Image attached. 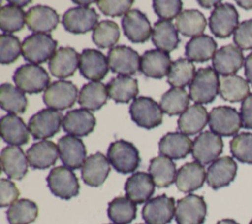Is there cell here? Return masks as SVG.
Here are the masks:
<instances>
[{
	"label": "cell",
	"mask_w": 252,
	"mask_h": 224,
	"mask_svg": "<svg viewBox=\"0 0 252 224\" xmlns=\"http://www.w3.org/2000/svg\"><path fill=\"white\" fill-rule=\"evenodd\" d=\"M220 79L218 73L211 66L197 70L189 85V96L197 104H210L219 94Z\"/></svg>",
	"instance_id": "1"
},
{
	"label": "cell",
	"mask_w": 252,
	"mask_h": 224,
	"mask_svg": "<svg viewBox=\"0 0 252 224\" xmlns=\"http://www.w3.org/2000/svg\"><path fill=\"white\" fill-rule=\"evenodd\" d=\"M57 41L48 34H32L22 43V55L32 64L50 60L56 52Z\"/></svg>",
	"instance_id": "2"
},
{
	"label": "cell",
	"mask_w": 252,
	"mask_h": 224,
	"mask_svg": "<svg viewBox=\"0 0 252 224\" xmlns=\"http://www.w3.org/2000/svg\"><path fill=\"white\" fill-rule=\"evenodd\" d=\"M13 80L16 87L24 93L37 94L45 91L50 85L47 71L36 64H24L16 69Z\"/></svg>",
	"instance_id": "3"
},
{
	"label": "cell",
	"mask_w": 252,
	"mask_h": 224,
	"mask_svg": "<svg viewBox=\"0 0 252 224\" xmlns=\"http://www.w3.org/2000/svg\"><path fill=\"white\" fill-rule=\"evenodd\" d=\"M107 159L111 166L121 174L136 171L140 164V155L135 145L129 141L119 139L112 142L107 150Z\"/></svg>",
	"instance_id": "4"
},
{
	"label": "cell",
	"mask_w": 252,
	"mask_h": 224,
	"mask_svg": "<svg viewBox=\"0 0 252 224\" xmlns=\"http://www.w3.org/2000/svg\"><path fill=\"white\" fill-rule=\"evenodd\" d=\"M132 120L140 127L152 129L161 124L163 112L160 106L152 98H136L129 109Z\"/></svg>",
	"instance_id": "5"
},
{
	"label": "cell",
	"mask_w": 252,
	"mask_h": 224,
	"mask_svg": "<svg viewBox=\"0 0 252 224\" xmlns=\"http://www.w3.org/2000/svg\"><path fill=\"white\" fill-rule=\"evenodd\" d=\"M46 181L50 191L59 198L68 200L79 194V181L75 173L65 166L53 168Z\"/></svg>",
	"instance_id": "6"
},
{
	"label": "cell",
	"mask_w": 252,
	"mask_h": 224,
	"mask_svg": "<svg viewBox=\"0 0 252 224\" xmlns=\"http://www.w3.org/2000/svg\"><path fill=\"white\" fill-rule=\"evenodd\" d=\"M209 126L220 136H232L242 127L240 113L228 106L213 108L209 113Z\"/></svg>",
	"instance_id": "7"
},
{
	"label": "cell",
	"mask_w": 252,
	"mask_h": 224,
	"mask_svg": "<svg viewBox=\"0 0 252 224\" xmlns=\"http://www.w3.org/2000/svg\"><path fill=\"white\" fill-rule=\"evenodd\" d=\"M78 97V89L70 81L59 80L51 83L43 93V102L47 108L63 111L74 106Z\"/></svg>",
	"instance_id": "8"
},
{
	"label": "cell",
	"mask_w": 252,
	"mask_h": 224,
	"mask_svg": "<svg viewBox=\"0 0 252 224\" xmlns=\"http://www.w3.org/2000/svg\"><path fill=\"white\" fill-rule=\"evenodd\" d=\"M238 12L231 4H220L211 13L209 27L214 36L220 38L228 37L238 27Z\"/></svg>",
	"instance_id": "9"
},
{
	"label": "cell",
	"mask_w": 252,
	"mask_h": 224,
	"mask_svg": "<svg viewBox=\"0 0 252 224\" xmlns=\"http://www.w3.org/2000/svg\"><path fill=\"white\" fill-rule=\"evenodd\" d=\"M62 113L52 109H43L29 120L28 128L34 139H47L54 136L62 124Z\"/></svg>",
	"instance_id": "10"
},
{
	"label": "cell",
	"mask_w": 252,
	"mask_h": 224,
	"mask_svg": "<svg viewBox=\"0 0 252 224\" xmlns=\"http://www.w3.org/2000/svg\"><path fill=\"white\" fill-rule=\"evenodd\" d=\"M110 70L120 76L134 75L140 70L141 57L139 53L126 45L112 47L107 54Z\"/></svg>",
	"instance_id": "11"
},
{
	"label": "cell",
	"mask_w": 252,
	"mask_h": 224,
	"mask_svg": "<svg viewBox=\"0 0 252 224\" xmlns=\"http://www.w3.org/2000/svg\"><path fill=\"white\" fill-rule=\"evenodd\" d=\"M223 142L220 135L213 131L201 132L193 141L192 156L202 165L213 163L221 154Z\"/></svg>",
	"instance_id": "12"
},
{
	"label": "cell",
	"mask_w": 252,
	"mask_h": 224,
	"mask_svg": "<svg viewBox=\"0 0 252 224\" xmlns=\"http://www.w3.org/2000/svg\"><path fill=\"white\" fill-rule=\"evenodd\" d=\"M207 215V204L203 196L188 194L177 201L175 221L177 224H203Z\"/></svg>",
	"instance_id": "13"
},
{
	"label": "cell",
	"mask_w": 252,
	"mask_h": 224,
	"mask_svg": "<svg viewBox=\"0 0 252 224\" xmlns=\"http://www.w3.org/2000/svg\"><path fill=\"white\" fill-rule=\"evenodd\" d=\"M98 14L94 8L74 7L67 10L62 18L64 29L72 34H86L95 28L98 21Z\"/></svg>",
	"instance_id": "14"
},
{
	"label": "cell",
	"mask_w": 252,
	"mask_h": 224,
	"mask_svg": "<svg viewBox=\"0 0 252 224\" xmlns=\"http://www.w3.org/2000/svg\"><path fill=\"white\" fill-rule=\"evenodd\" d=\"M175 200L165 194L150 199L142 209V217L147 224H168L175 216Z\"/></svg>",
	"instance_id": "15"
},
{
	"label": "cell",
	"mask_w": 252,
	"mask_h": 224,
	"mask_svg": "<svg viewBox=\"0 0 252 224\" xmlns=\"http://www.w3.org/2000/svg\"><path fill=\"white\" fill-rule=\"evenodd\" d=\"M79 70L82 76L92 82L102 80L108 73L109 65L105 55L99 50L87 48L80 54Z\"/></svg>",
	"instance_id": "16"
},
{
	"label": "cell",
	"mask_w": 252,
	"mask_h": 224,
	"mask_svg": "<svg viewBox=\"0 0 252 224\" xmlns=\"http://www.w3.org/2000/svg\"><path fill=\"white\" fill-rule=\"evenodd\" d=\"M121 24L125 36L133 43H144L152 37L153 29L149 19L137 9L126 13Z\"/></svg>",
	"instance_id": "17"
},
{
	"label": "cell",
	"mask_w": 252,
	"mask_h": 224,
	"mask_svg": "<svg viewBox=\"0 0 252 224\" xmlns=\"http://www.w3.org/2000/svg\"><path fill=\"white\" fill-rule=\"evenodd\" d=\"M57 146L59 157L65 167L71 170L83 167L87 159V149L82 139L68 134L58 140Z\"/></svg>",
	"instance_id": "18"
},
{
	"label": "cell",
	"mask_w": 252,
	"mask_h": 224,
	"mask_svg": "<svg viewBox=\"0 0 252 224\" xmlns=\"http://www.w3.org/2000/svg\"><path fill=\"white\" fill-rule=\"evenodd\" d=\"M59 23L57 12L44 5H36L26 12V24L34 34H47L55 30Z\"/></svg>",
	"instance_id": "19"
},
{
	"label": "cell",
	"mask_w": 252,
	"mask_h": 224,
	"mask_svg": "<svg viewBox=\"0 0 252 224\" xmlns=\"http://www.w3.org/2000/svg\"><path fill=\"white\" fill-rule=\"evenodd\" d=\"M237 165L235 161L228 156L218 158L207 170V184L213 189L228 186L235 178Z\"/></svg>",
	"instance_id": "20"
},
{
	"label": "cell",
	"mask_w": 252,
	"mask_h": 224,
	"mask_svg": "<svg viewBox=\"0 0 252 224\" xmlns=\"http://www.w3.org/2000/svg\"><path fill=\"white\" fill-rule=\"evenodd\" d=\"M244 56L237 46L227 44L220 47L213 57V67L221 76L234 75L243 65Z\"/></svg>",
	"instance_id": "21"
},
{
	"label": "cell",
	"mask_w": 252,
	"mask_h": 224,
	"mask_svg": "<svg viewBox=\"0 0 252 224\" xmlns=\"http://www.w3.org/2000/svg\"><path fill=\"white\" fill-rule=\"evenodd\" d=\"M94 115L85 109H75L69 111L63 117V130L69 135L83 137L90 134L95 126Z\"/></svg>",
	"instance_id": "22"
},
{
	"label": "cell",
	"mask_w": 252,
	"mask_h": 224,
	"mask_svg": "<svg viewBox=\"0 0 252 224\" xmlns=\"http://www.w3.org/2000/svg\"><path fill=\"white\" fill-rule=\"evenodd\" d=\"M155 183L150 174L137 172L130 176L125 183V194L136 204L149 201L155 192Z\"/></svg>",
	"instance_id": "23"
},
{
	"label": "cell",
	"mask_w": 252,
	"mask_h": 224,
	"mask_svg": "<svg viewBox=\"0 0 252 224\" xmlns=\"http://www.w3.org/2000/svg\"><path fill=\"white\" fill-rule=\"evenodd\" d=\"M171 64L172 62L167 52L151 49L142 55L140 71L147 77L161 79L168 75Z\"/></svg>",
	"instance_id": "24"
},
{
	"label": "cell",
	"mask_w": 252,
	"mask_h": 224,
	"mask_svg": "<svg viewBox=\"0 0 252 224\" xmlns=\"http://www.w3.org/2000/svg\"><path fill=\"white\" fill-rule=\"evenodd\" d=\"M110 172L108 159L100 152L90 155L82 167V179L90 187H99Z\"/></svg>",
	"instance_id": "25"
},
{
	"label": "cell",
	"mask_w": 252,
	"mask_h": 224,
	"mask_svg": "<svg viewBox=\"0 0 252 224\" xmlns=\"http://www.w3.org/2000/svg\"><path fill=\"white\" fill-rule=\"evenodd\" d=\"M58 156V146L50 140H41L33 143L27 151L29 165L37 170H44L53 166Z\"/></svg>",
	"instance_id": "26"
},
{
	"label": "cell",
	"mask_w": 252,
	"mask_h": 224,
	"mask_svg": "<svg viewBox=\"0 0 252 224\" xmlns=\"http://www.w3.org/2000/svg\"><path fill=\"white\" fill-rule=\"evenodd\" d=\"M1 165L8 178L22 180L28 173L27 154L19 146H7L1 152Z\"/></svg>",
	"instance_id": "27"
},
{
	"label": "cell",
	"mask_w": 252,
	"mask_h": 224,
	"mask_svg": "<svg viewBox=\"0 0 252 224\" xmlns=\"http://www.w3.org/2000/svg\"><path fill=\"white\" fill-rule=\"evenodd\" d=\"M206 178L207 173L202 164L189 162L177 171L175 185L180 191L189 193L203 187Z\"/></svg>",
	"instance_id": "28"
},
{
	"label": "cell",
	"mask_w": 252,
	"mask_h": 224,
	"mask_svg": "<svg viewBox=\"0 0 252 224\" xmlns=\"http://www.w3.org/2000/svg\"><path fill=\"white\" fill-rule=\"evenodd\" d=\"M80 61L78 52L69 46L60 47L49 60L48 67L51 74L57 78L64 79L73 76Z\"/></svg>",
	"instance_id": "29"
},
{
	"label": "cell",
	"mask_w": 252,
	"mask_h": 224,
	"mask_svg": "<svg viewBox=\"0 0 252 224\" xmlns=\"http://www.w3.org/2000/svg\"><path fill=\"white\" fill-rule=\"evenodd\" d=\"M0 133L2 139L11 146L25 145L30 140V130L24 120L16 114L1 117Z\"/></svg>",
	"instance_id": "30"
},
{
	"label": "cell",
	"mask_w": 252,
	"mask_h": 224,
	"mask_svg": "<svg viewBox=\"0 0 252 224\" xmlns=\"http://www.w3.org/2000/svg\"><path fill=\"white\" fill-rule=\"evenodd\" d=\"M193 142L182 132H167L158 143L159 153L169 159L185 158L192 151Z\"/></svg>",
	"instance_id": "31"
},
{
	"label": "cell",
	"mask_w": 252,
	"mask_h": 224,
	"mask_svg": "<svg viewBox=\"0 0 252 224\" xmlns=\"http://www.w3.org/2000/svg\"><path fill=\"white\" fill-rule=\"evenodd\" d=\"M209 123V113L200 104L190 106L178 118V129L185 135H194L202 131Z\"/></svg>",
	"instance_id": "32"
},
{
	"label": "cell",
	"mask_w": 252,
	"mask_h": 224,
	"mask_svg": "<svg viewBox=\"0 0 252 224\" xmlns=\"http://www.w3.org/2000/svg\"><path fill=\"white\" fill-rule=\"evenodd\" d=\"M152 41L157 49L167 53L176 49L180 40L175 25L170 21L163 20L155 23L152 33Z\"/></svg>",
	"instance_id": "33"
},
{
	"label": "cell",
	"mask_w": 252,
	"mask_h": 224,
	"mask_svg": "<svg viewBox=\"0 0 252 224\" xmlns=\"http://www.w3.org/2000/svg\"><path fill=\"white\" fill-rule=\"evenodd\" d=\"M149 173L158 187H167L176 179V166L173 161L163 155L151 160Z\"/></svg>",
	"instance_id": "34"
},
{
	"label": "cell",
	"mask_w": 252,
	"mask_h": 224,
	"mask_svg": "<svg viewBox=\"0 0 252 224\" xmlns=\"http://www.w3.org/2000/svg\"><path fill=\"white\" fill-rule=\"evenodd\" d=\"M216 40L208 36L201 35L192 37L185 46V55L187 59L196 62H205L214 57L217 52Z\"/></svg>",
	"instance_id": "35"
},
{
	"label": "cell",
	"mask_w": 252,
	"mask_h": 224,
	"mask_svg": "<svg viewBox=\"0 0 252 224\" xmlns=\"http://www.w3.org/2000/svg\"><path fill=\"white\" fill-rule=\"evenodd\" d=\"M107 88L101 82L85 84L79 93V105L87 111H97L107 102Z\"/></svg>",
	"instance_id": "36"
},
{
	"label": "cell",
	"mask_w": 252,
	"mask_h": 224,
	"mask_svg": "<svg viewBox=\"0 0 252 224\" xmlns=\"http://www.w3.org/2000/svg\"><path fill=\"white\" fill-rule=\"evenodd\" d=\"M108 97L116 103H128L139 94L138 81L130 76H117L106 86Z\"/></svg>",
	"instance_id": "37"
},
{
	"label": "cell",
	"mask_w": 252,
	"mask_h": 224,
	"mask_svg": "<svg viewBox=\"0 0 252 224\" xmlns=\"http://www.w3.org/2000/svg\"><path fill=\"white\" fill-rule=\"evenodd\" d=\"M249 92V83L240 76H222L220 79L219 93L225 101L231 103L243 101L250 95Z\"/></svg>",
	"instance_id": "38"
},
{
	"label": "cell",
	"mask_w": 252,
	"mask_h": 224,
	"mask_svg": "<svg viewBox=\"0 0 252 224\" xmlns=\"http://www.w3.org/2000/svg\"><path fill=\"white\" fill-rule=\"evenodd\" d=\"M207 26L205 16L198 10H184L182 11L175 21V27L184 37H198L203 34Z\"/></svg>",
	"instance_id": "39"
},
{
	"label": "cell",
	"mask_w": 252,
	"mask_h": 224,
	"mask_svg": "<svg viewBox=\"0 0 252 224\" xmlns=\"http://www.w3.org/2000/svg\"><path fill=\"white\" fill-rule=\"evenodd\" d=\"M1 108L11 114L24 113L28 108V100L24 92L9 83L0 87Z\"/></svg>",
	"instance_id": "40"
},
{
	"label": "cell",
	"mask_w": 252,
	"mask_h": 224,
	"mask_svg": "<svg viewBox=\"0 0 252 224\" xmlns=\"http://www.w3.org/2000/svg\"><path fill=\"white\" fill-rule=\"evenodd\" d=\"M190 96L182 88H170L160 99V109L168 115L182 114L189 107Z\"/></svg>",
	"instance_id": "41"
},
{
	"label": "cell",
	"mask_w": 252,
	"mask_h": 224,
	"mask_svg": "<svg viewBox=\"0 0 252 224\" xmlns=\"http://www.w3.org/2000/svg\"><path fill=\"white\" fill-rule=\"evenodd\" d=\"M107 214L114 224H129L137 214V206L128 197H115L108 203Z\"/></svg>",
	"instance_id": "42"
},
{
	"label": "cell",
	"mask_w": 252,
	"mask_h": 224,
	"mask_svg": "<svg viewBox=\"0 0 252 224\" xmlns=\"http://www.w3.org/2000/svg\"><path fill=\"white\" fill-rule=\"evenodd\" d=\"M195 65L187 58H179L172 62L167 75V83L172 88H184L190 85L195 77Z\"/></svg>",
	"instance_id": "43"
},
{
	"label": "cell",
	"mask_w": 252,
	"mask_h": 224,
	"mask_svg": "<svg viewBox=\"0 0 252 224\" xmlns=\"http://www.w3.org/2000/svg\"><path fill=\"white\" fill-rule=\"evenodd\" d=\"M38 215V207L35 202L23 198L18 199L7 210V219L10 224H30Z\"/></svg>",
	"instance_id": "44"
},
{
	"label": "cell",
	"mask_w": 252,
	"mask_h": 224,
	"mask_svg": "<svg viewBox=\"0 0 252 224\" xmlns=\"http://www.w3.org/2000/svg\"><path fill=\"white\" fill-rule=\"evenodd\" d=\"M120 37L118 25L109 20L99 22L93 30V41L99 48H108L116 44Z\"/></svg>",
	"instance_id": "45"
},
{
	"label": "cell",
	"mask_w": 252,
	"mask_h": 224,
	"mask_svg": "<svg viewBox=\"0 0 252 224\" xmlns=\"http://www.w3.org/2000/svg\"><path fill=\"white\" fill-rule=\"evenodd\" d=\"M26 24V14L22 8L11 4L2 6L0 10V28L4 33L10 34L21 31Z\"/></svg>",
	"instance_id": "46"
},
{
	"label": "cell",
	"mask_w": 252,
	"mask_h": 224,
	"mask_svg": "<svg viewBox=\"0 0 252 224\" xmlns=\"http://www.w3.org/2000/svg\"><path fill=\"white\" fill-rule=\"evenodd\" d=\"M232 156L241 163L252 164V133L241 132L230 141Z\"/></svg>",
	"instance_id": "47"
},
{
	"label": "cell",
	"mask_w": 252,
	"mask_h": 224,
	"mask_svg": "<svg viewBox=\"0 0 252 224\" xmlns=\"http://www.w3.org/2000/svg\"><path fill=\"white\" fill-rule=\"evenodd\" d=\"M21 53L22 44L17 37L9 34L0 36V62L2 64L15 62Z\"/></svg>",
	"instance_id": "48"
},
{
	"label": "cell",
	"mask_w": 252,
	"mask_h": 224,
	"mask_svg": "<svg viewBox=\"0 0 252 224\" xmlns=\"http://www.w3.org/2000/svg\"><path fill=\"white\" fill-rule=\"evenodd\" d=\"M183 3L180 0H155L153 8L160 20L170 21L182 12Z\"/></svg>",
	"instance_id": "49"
},
{
	"label": "cell",
	"mask_w": 252,
	"mask_h": 224,
	"mask_svg": "<svg viewBox=\"0 0 252 224\" xmlns=\"http://www.w3.org/2000/svg\"><path fill=\"white\" fill-rule=\"evenodd\" d=\"M95 3L103 15L110 16V17H119L129 12L134 1L133 0H118V1L99 0V1H96Z\"/></svg>",
	"instance_id": "50"
},
{
	"label": "cell",
	"mask_w": 252,
	"mask_h": 224,
	"mask_svg": "<svg viewBox=\"0 0 252 224\" xmlns=\"http://www.w3.org/2000/svg\"><path fill=\"white\" fill-rule=\"evenodd\" d=\"M233 41L239 49H252V19L238 25L233 34Z\"/></svg>",
	"instance_id": "51"
},
{
	"label": "cell",
	"mask_w": 252,
	"mask_h": 224,
	"mask_svg": "<svg viewBox=\"0 0 252 224\" xmlns=\"http://www.w3.org/2000/svg\"><path fill=\"white\" fill-rule=\"evenodd\" d=\"M20 195V191L16 185L8 180L1 179L0 180V206L6 207L8 205L13 204L17 201Z\"/></svg>",
	"instance_id": "52"
},
{
	"label": "cell",
	"mask_w": 252,
	"mask_h": 224,
	"mask_svg": "<svg viewBox=\"0 0 252 224\" xmlns=\"http://www.w3.org/2000/svg\"><path fill=\"white\" fill-rule=\"evenodd\" d=\"M240 116L242 127L246 129H252V94H250L245 100L242 101Z\"/></svg>",
	"instance_id": "53"
},
{
	"label": "cell",
	"mask_w": 252,
	"mask_h": 224,
	"mask_svg": "<svg viewBox=\"0 0 252 224\" xmlns=\"http://www.w3.org/2000/svg\"><path fill=\"white\" fill-rule=\"evenodd\" d=\"M244 68H245L246 80L249 84L252 85V52H250L246 56L244 60Z\"/></svg>",
	"instance_id": "54"
},
{
	"label": "cell",
	"mask_w": 252,
	"mask_h": 224,
	"mask_svg": "<svg viewBox=\"0 0 252 224\" xmlns=\"http://www.w3.org/2000/svg\"><path fill=\"white\" fill-rule=\"evenodd\" d=\"M198 3H199L202 7H205V8H211L212 6L217 7L218 5L220 4V1H198Z\"/></svg>",
	"instance_id": "55"
},
{
	"label": "cell",
	"mask_w": 252,
	"mask_h": 224,
	"mask_svg": "<svg viewBox=\"0 0 252 224\" xmlns=\"http://www.w3.org/2000/svg\"><path fill=\"white\" fill-rule=\"evenodd\" d=\"M30 3H32V1H19V0H16V1H9V4H11V5H13V6H16V7H19V8L25 7V6L29 5Z\"/></svg>",
	"instance_id": "56"
},
{
	"label": "cell",
	"mask_w": 252,
	"mask_h": 224,
	"mask_svg": "<svg viewBox=\"0 0 252 224\" xmlns=\"http://www.w3.org/2000/svg\"><path fill=\"white\" fill-rule=\"evenodd\" d=\"M237 3L244 9H252V1H237Z\"/></svg>",
	"instance_id": "57"
},
{
	"label": "cell",
	"mask_w": 252,
	"mask_h": 224,
	"mask_svg": "<svg viewBox=\"0 0 252 224\" xmlns=\"http://www.w3.org/2000/svg\"><path fill=\"white\" fill-rule=\"evenodd\" d=\"M217 224H239V223H237L233 219H221L219 222H217Z\"/></svg>",
	"instance_id": "58"
},
{
	"label": "cell",
	"mask_w": 252,
	"mask_h": 224,
	"mask_svg": "<svg viewBox=\"0 0 252 224\" xmlns=\"http://www.w3.org/2000/svg\"><path fill=\"white\" fill-rule=\"evenodd\" d=\"M96 1H74V3L81 5V7H88L90 4H93Z\"/></svg>",
	"instance_id": "59"
},
{
	"label": "cell",
	"mask_w": 252,
	"mask_h": 224,
	"mask_svg": "<svg viewBox=\"0 0 252 224\" xmlns=\"http://www.w3.org/2000/svg\"><path fill=\"white\" fill-rule=\"evenodd\" d=\"M249 224H252V219H251V221H250V223Z\"/></svg>",
	"instance_id": "60"
}]
</instances>
